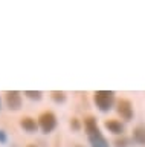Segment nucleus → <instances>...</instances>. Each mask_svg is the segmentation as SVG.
<instances>
[{
    "instance_id": "nucleus-1",
    "label": "nucleus",
    "mask_w": 145,
    "mask_h": 147,
    "mask_svg": "<svg viewBox=\"0 0 145 147\" xmlns=\"http://www.w3.org/2000/svg\"><path fill=\"white\" fill-rule=\"evenodd\" d=\"M93 100H95V104L99 107V110L107 112V110H110L113 101H115V94L110 90H98L95 92Z\"/></svg>"
},
{
    "instance_id": "nucleus-2",
    "label": "nucleus",
    "mask_w": 145,
    "mask_h": 147,
    "mask_svg": "<svg viewBox=\"0 0 145 147\" xmlns=\"http://www.w3.org/2000/svg\"><path fill=\"white\" fill-rule=\"evenodd\" d=\"M38 126H40V129H41L44 133L52 132L53 129H55V126H57L55 115H53L52 112H43L41 115H40V118H38Z\"/></svg>"
},
{
    "instance_id": "nucleus-3",
    "label": "nucleus",
    "mask_w": 145,
    "mask_h": 147,
    "mask_svg": "<svg viewBox=\"0 0 145 147\" xmlns=\"http://www.w3.org/2000/svg\"><path fill=\"white\" fill-rule=\"evenodd\" d=\"M5 104L11 110H19L21 107V95L17 90H8L5 94Z\"/></svg>"
},
{
    "instance_id": "nucleus-4",
    "label": "nucleus",
    "mask_w": 145,
    "mask_h": 147,
    "mask_svg": "<svg viewBox=\"0 0 145 147\" xmlns=\"http://www.w3.org/2000/svg\"><path fill=\"white\" fill-rule=\"evenodd\" d=\"M118 113L121 115L122 119H125V121H130L131 118H133V106L128 100H119L118 101Z\"/></svg>"
},
{
    "instance_id": "nucleus-5",
    "label": "nucleus",
    "mask_w": 145,
    "mask_h": 147,
    "mask_svg": "<svg viewBox=\"0 0 145 147\" xmlns=\"http://www.w3.org/2000/svg\"><path fill=\"white\" fill-rule=\"evenodd\" d=\"M20 126L25 129L26 132L32 133V132H37L38 129V123L35 121V118H31V117H23L20 119Z\"/></svg>"
},
{
    "instance_id": "nucleus-6",
    "label": "nucleus",
    "mask_w": 145,
    "mask_h": 147,
    "mask_svg": "<svg viewBox=\"0 0 145 147\" xmlns=\"http://www.w3.org/2000/svg\"><path fill=\"white\" fill-rule=\"evenodd\" d=\"M84 126H86V130H87V135L92 136V135H96V133H99L101 130H99L98 124H96V119H95L93 117H89L84 119Z\"/></svg>"
},
{
    "instance_id": "nucleus-7",
    "label": "nucleus",
    "mask_w": 145,
    "mask_h": 147,
    "mask_svg": "<svg viewBox=\"0 0 145 147\" xmlns=\"http://www.w3.org/2000/svg\"><path fill=\"white\" fill-rule=\"evenodd\" d=\"M106 127L115 135H119V133L124 132V126L118 121V119H107L106 121Z\"/></svg>"
},
{
    "instance_id": "nucleus-8",
    "label": "nucleus",
    "mask_w": 145,
    "mask_h": 147,
    "mask_svg": "<svg viewBox=\"0 0 145 147\" xmlns=\"http://www.w3.org/2000/svg\"><path fill=\"white\" fill-rule=\"evenodd\" d=\"M89 140H90V142H92V147H108V142H107L106 138L102 136L101 132L96 133V135L89 136Z\"/></svg>"
},
{
    "instance_id": "nucleus-9",
    "label": "nucleus",
    "mask_w": 145,
    "mask_h": 147,
    "mask_svg": "<svg viewBox=\"0 0 145 147\" xmlns=\"http://www.w3.org/2000/svg\"><path fill=\"white\" fill-rule=\"evenodd\" d=\"M133 140L139 144L145 146V126H138L133 130Z\"/></svg>"
},
{
    "instance_id": "nucleus-10",
    "label": "nucleus",
    "mask_w": 145,
    "mask_h": 147,
    "mask_svg": "<svg viewBox=\"0 0 145 147\" xmlns=\"http://www.w3.org/2000/svg\"><path fill=\"white\" fill-rule=\"evenodd\" d=\"M51 95H52V100H53V101H57V103H63V101L66 100V95H64V92H58V90H53Z\"/></svg>"
},
{
    "instance_id": "nucleus-11",
    "label": "nucleus",
    "mask_w": 145,
    "mask_h": 147,
    "mask_svg": "<svg viewBox=\"0 0 145 147\" xmlns=\"http://www.w3.org/2000/svg\"><path fill=\"white\" fill-rule=\"evenodd\" d=\"M25 95L26 96H28V98H31V100H41V92H40V90H26L25 92Z\"/></svg>"
},
{
    "instance_id": "nucleus-12",
    "label": "nucleus",
    "mask_w": 145,
    "mask_h": 147,
    "mask_svg": "<svg viewBox=\"0 0 145 147\" xmlns=\"http://www.w3.org/2000/svg\"><path fill=\"white\" fill-rule=\"evenodd\" d=\"M125 146H127V140H122V141L118 140L116 141V147H125Z\"/></svg>"
},
{
    "instance_id": "nucleus-13",
    "label": "nucleus",
    "mask_w": 145,
    "mask_h": 147,
    "mask_svg": "<svg viewBox=\"0 0 145 147\" xmlns=\"http://www.w3.org/2000/svg\"><path fill=\"white\" fill-rule=\"evenodd\" d=\"M70 126L74 127V129H78V127H80V124H78V121H76V118H74V119L70 121Z\"/></svg>"
},
{
    "instance_id": "nucleus-14",
    "label": "nucleus",
    "mask_w": 145,
    "mask_h": 147,
    "mask_svg": "<svg viewBox=\"0 0 145 147\" xmlns=\"http://www.w3.org/2000/svg\"><path fill=\"white\" fill-rule=\"evenodd\" d=\"M5 141H6V135H5V132L0 130V142H5Z\"/></svg>"
},
{
    "instance_id": "nucleus-15",
    "label": "nucleus",
    "mask_w": 145,
    "mask_h": 147,
    "mask_svg": "<svg viewBox=\"0 0 145 147\" xmlns=\"http://www.w3.org/2000/svg\"><path fill=\"white\" fill-rule=\"evenodd\" d=\"M28 147H35V146H28Z\"/></svg>"
}]
</instances>
